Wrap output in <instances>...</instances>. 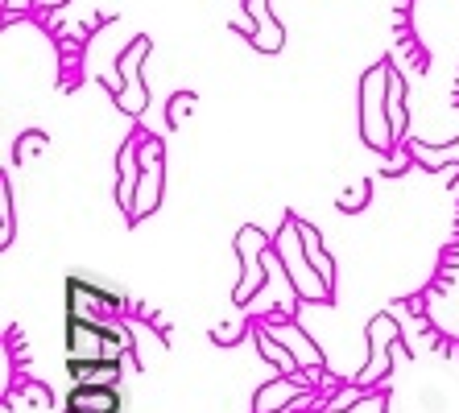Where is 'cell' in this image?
Returning <instances> with one entry per match:
<instances>
[{"instance_id": "obj_1", "label": "cell", "mask_w": 459, "mask_h": 413, "mask_svg": "<svg viewBox=\"0 0 459 413\" xmlns=\"http://www.w3.org/2000/svg\"><path fill=\"white\" fill-rule=\"evenodd\" d=\"M389 63H377L360 74V137L368 149H389L397 145L394 120H389Z\"/></svg>"}, {"instance_id": "obj_2", "label": "cell", "mask_w": 459, "mask_h": 413, "mask_svg": "<svg viewBox=\"0 0 459 413\" xmlns=\"http://www.w3.org/2000/svg\"><path fill=\"white\" fill-rule=\"evenodd\" d=\"M273 253L281 256V265H286V281L290 289L307 302H327L332 297V286L315 273V265L307 261V248H302V236H299V215H286L281 219V232L273 240Z\"/></svg>"}, {"instance_id": "obj_3", "label": "cell", "mask_w": 459, "mask_h": 413, "mask_svg": "<svg viewBox=\"0 0 459 413\" xmlns=\"http://www.w3.org/2000/svg\"><path fill=\"white\" fill-rule=\"evenodd\" d=\"M150 50H153V42L145 33L133 38V42L117 54V79H108V91L117 96V108L128 112V116H141V112L150 108V83L141 79V66H145Z\"/></svg>"}, {"instance_id": "obj_4", "label": "cell", "mask_w": 459, "mask_h": 413, "mask_svg": "<svg viewBox=\"0 0 459 413\" xmlns=\"http://www.w3.org/2000/svg\"><path fill=\"white\" fill-rule=\"evenodd\" d=\"M269 248H273V240H269L261 228H253V223L236 232V253H240V265H245V277H240V286H236V302H248V297L261 289Z\"/></svg>"}, {"instance_id": "obj_5", "label": "cell", "mask_w": 459, "mask_h": 413, "mask_svg": "<svg viewBox=\"0 0 459 413\" xmlns=\"http://www.w3.org/2000/svg\"><path fill=\"white\" fill-rule=\"evenodd\" d=\"M120 310V297H112L108 289L91 286L83 277H71L66 281V318H79V323H112Z\"/></svg>"}, {"instance_id": "obj_6", "label": "cell", "mask_w": 459, "mask_h": 413, "mask_svg": "<svg viewBox=\"0 0 459 413\" xmlns=\"http://www.w3.org/2000/svg\"><path fill=\"white\" fill-rule=\"evenodd\" d=\"M402 340V327H397L394 314H377L373 323H368V364L360 368V376L356 381L360 384H373L381 381L385 372H389V348Z\"/></svg>"}, {"instance_id": "obj_7", "label": "cell", "mask_w": 459, "mask_h": 413, "mask_svg": "<svg viewBox=\"0 0 459 413\" xmlns=\"http://www.w3.org/2000/svg\"><path fill=\"white\" fill-rule=\"evenodd\" d=\"M137 182H141V128L117 149V207H125V215L133 211Z\"/></svg>"}, {"instance_id": "obj_8", "label": "cell", "mask_w": 459, "mask_h": 413, "mask_svg": "<svg viewBox=\"0 0 459 413\" xmlns=\"http://www.w3.org/2000/svg\"><path fill=\"white\" fill-rule=\"evenodd\" d=\"M125 397L117 384H75L66 397V413H120Z\"/></svg>"}, {"instance_id": "obj_9", "label": "cell", "mask_w": 459, "mask_h": 413, "mask_svg": "<svg viewBox=\"0 0 459 413\" xmlns=\"http://www.w3.org/2000/svg\"><path fill=\"white\" fill-rule=\"evenodd\" d=\"M245 13H248V22L256 25V38H253L256 50H261V54H278L281 46H286V30H281V22L273 17L269 0H245Z\"/></svg>"}, {"instance_id": "obj_10", "label": "cell", "mask_w": 459, "mask_h": 413, "mask_svg": "<svg viewBox=\"0 0 459 413\" xmlns=\"http://www.w3.org/2000/svg\"><path fill=\"white\" fill-rule=\"evenodd\" d=\"M410 161L422 166L427 174H438V166H455L459 170V141H447V145H427V141H406Z\"/></svg>"}, {"instance_id": "obj_11", "label": "cell", "mask_w": 459, "mask_h": 413, "mask_svg": "<svg viewBox=\"0 0 459 413\" xmlns=\"http://www.w3.org/2000/svg\"><path fill=\"white\" fill-rule=\"evenodd\" d=\"M158 202H161V166H145V170H141L137 199H133L128 219L137 223V219H145V215H153V211H158Z\"/></svg>"}, {"instance_id": "obj_12", "label": "cell", "mask_w": 459, "mask_h": 413, "mask_svg": "<svg viewBox=\"0 0 459 413\" xmlns=\"http://www.w3.org/2000/svg\"><path fill=\"white\" fill-rule=\"evenodd\" d=\"M66 372L75 384H117L120 360H66Z\"/></svg>"}, {"instance_id": "obj_13", "label": "cell", "mask_w": 459, "mask_h": 413, "mask_svg": "<svg viewBox=\"0 0 459 413\" xmlns=\"http://www.w3.org/2000/svg\"><path fill=\"white\" fill-rule=\"evenodd\" d=\"M273 335H278V340L286 343L290 351H294V360H299L302 368H319V364H323L319 348H315V343H310L307 335H302V331L294 327V323H273Z\"/></svg>"}, {"instance_id": "obj_14", "label": "cell", "mask_w": 459, "mask_h": 413, "mask_svg": "<svg viewBox=\"0 0 459 413\" xmlns=\"http://www.w3.org/2000/svg\"><path fill=\"white\" fill-rule=\"evenodd\" d=\"M256 348H261V356H265L269 364H273V368H281V376H294V372L302 368L299 360H294V351L286 348V343H278V335H273V331H256Z\"/></svg>"}, {"instance_id": "obj_15", "label": "cell", "mask_w": 459, "mask_h": 413, "mask_svg": "<svg viewBox=\"0 0 459 413\" xmlns=\"http://www.w3.org/2000/svg\"><path fill=\"white\" fill-rule=\"evenodd\" d=\"M299 236H302V248H307V261L315 265V273L327 281V286H335V261L327 253H323V240H319V232L315 228H307V223L299 219Z\"/></svg>"}, {"instance_id": "obj_16", "label": "cell", "mask_w": 459, "mask_h": 413, "mask_svg": "<svg viewBox=\"0 0 459 413\" xmlns=\"http://www.w3.org/2000/svg\"><path fill=\"white\" fill-rule=\"evenodd\" d=\"M299 397H302V389L290 381V376H286V381H273V384H265V389L256 392V413H273V409H278L273 401L286 405V401H299Z\"/></svg>"}, {"instance_id": "obj_17", "label": "cell", "mask_w": 459, "mask_h": 413, "mask_svg": "<svg viewBox=\"0 0 459 413\" xmlns=\"http://www.w3.org/2000/svg\"><path fill=\"white\" fill-rule=\"evenodd\" d=\"M389 120H394V137L406 141V83L397 71H389Z\"/></svg>"}, {"instance_id": "obj_18", "label": "cell", "mask_w": 459, "mask_h": 413, "mask_svg": "<svg viewBox=\"0 0 459 413\" xmlns=\"http://www.w3.org/2000/svg\"><path fill=\"white\" fill-rule=\"evenodd\" d=\"M13 244V191L9 178H0V248Z\"/></svg>"}, {"instance_id": "obj_19", "label": "cell", "mask_w": 459, "mask_h": 413, "mask_svg": "<svg viewBox=\"0 0 459 413\" xmlns=\"http://www.w3.org/2000/svg\"><path fill=\"white\" fill-rule=\"evenodd\" d=\"M368 194H373V182H368V178H356L352 186L340 194V211H360L364 202H368Z\"/></svg>"}, {"instance_id": "obj_20", "label": "cell", "mask_w": 459, "mask_h": 413, "mask_svg": "<svg viewBox=\"0 0 459 413\" xmlns=\"http://www.w3.org/2000/svg\"><path fill=\"white\" fill-rule=\"evenodd\" d=\"M195 104H199V96H195V91H174V96H170V112H166V116H170V125L178 128L182 120L195 112Z\"/></svg>"}, {"instance_id": "obj_21", "label": "cell", "mask_w": 459, "mask_h": 413, "mask_svg": "<svg viewBox=\"0 0 459 413\" xmlns=\"http://www.w3.org/2000/svg\"><path fill=\"white\" fill-rule=\"evenodd\" d=\"M161 158H166V145H161V137H153V133H141V170H145V166H161Z\"/></svg>"}, {"instance_id": "obj_22", "label": "cell", "mask_w": 459, "mask_h": 413, "mask_svg": "<svg viewBox=\"0 0 459 413\" xmlns=\"http://www.w3.org/2000/svg\"><path fill=\"white\" fill-rule=\"evenodd\" d=\"M38 149H46L42 133H22V137H17V161L30 158V153H38Z\"/></svg>"}, {"instance_id": "obj_23", "label": "cell", "mask_w": 459, "mask_h": 413, "mask_svg": "<svg viewBox=\"0 0 459 413\" xmlns=\"http://www.w3.org/2000/svg\"><path fill=\"white\" fill-rule=\"evenodd\" d=\"M343 413H385V397H373V392H368V397H360L352 409H343Z\"/></svg>"}, {"instance_id": "obj_24", "label": "cell", "mask_w": 459, "mask_h": 413, "mask_svg": "<svg viewBox=\"0 0 459 413\" xmlns=\"http://www.w3.org/2000/svg\"><path fill=\"white\" fill-rule=\"evenodd\" d=\"M38 9V0H4V17H13V13H33Z\"/></svg>"}, {"instance_id": "obj_25", "label": "cell", "mask_w": 459, "mask_h": 413, "mask_svg": "<svg viewBox=\"0 0 459 413\" xmlns=\"http://www.w3.org/2000/svg\"><path fill=\"white\" fill-rule=\"evenodd\" d=\"M38 9H66V0H38Z\"/></svg>"}]
</instances>
